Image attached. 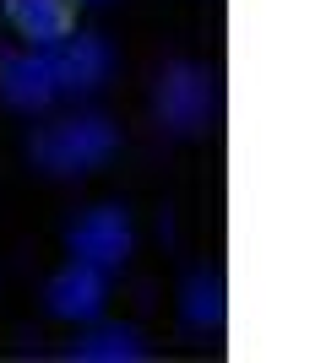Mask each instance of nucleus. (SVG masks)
<instances>
[{"instance_id": "423d86ee", "label": "nucleus", "mask_w": 326, "mask_h": 363, "mask_svg": "<svg viewBox=\"0 0 326 363\" xmlns=\"http://www.w3.org/2000/svg\"><path fill=\"white\" fill-rule=\"evenodd\" d=\"M104 298H109V272H98L87 260L60 266V272L49 277V288H44V303H49L55 320H98Z\"/></svg>"}, {"instance_id": "0eeeda50", "label": "nucleus", "mask_w": 326, "mask_h": 363, "mask_svg": "<svg viewBox=\"0 0 326 363\" xmlns=\"http://www.w3.org/2000/svg\"><path fill=\"white\" fill-rule=\"evenodd\" d=\"M6 22L28 49H55L77 33V0H6Z\"/></svg>"}, {"instance_id": "f257e3e1", "label": "nucleus", "mask_w": 326, "mask_h": 363, "mask_svg": "<svg viewBox=\"0 0 326 363\" xmlns=\"http://www.w3.org/2000/svg\"><path fill=\"white\" fill-rule=\"evenodd\" d=\"M114 147H120V130L104 114H77V120L49 125L44 136H33V163L55 179H82V174L104 168Z\"/></svg>"}, {"instance_id": "39448f33", "label": "nucleus", "mask_w": 326, "mask_h": 363, "mask_svg": "<svg viewBox=\"0 0 326 363\" xmlns=\"http://www.w3.org/2000/svg\"><path fill=\"white\" fill-rule=\"evenodd\" d=\"M49 55H55V82H60V92H71V98L98 92L109 82V71H114V49H109V38H98V33H71V38L55 44Z\"/></svg>"}, {"instance_id": "7ed1b4c3", "label": "nucleus", "mask_w": 326, "mask_h": 363, "mask_svg": "<svg viewBox=\"0 0 326 363\" xmlns=\"http://www.w3.org/2000/svg\"><path fill=\"white\" fill-rule=\"evenodd\" d=\"M60 98V82H55V55L49 49H11L0 55V104L16 108V114H38Z\"/></svg>"}, {"instance_id": "1a4fd4ad", "label": "nucleus", "mask_w": 326, "mask_h": 363, "mask_svg": "<svg viewBox=\"0 0 326 363\" xmlns=\"http://www.w3.org/2000/svg\"><path fill=\"white\" fill-rule=\"evenodd\" d=\"M217 320H223V282L217 277H190L185 282V325L207 331Z\"/></svg>"}, {"instance_id": "20e7f679", "label": "nucleus", "mask_w": 326, "mask_h": 363, "mask_svg": "<svg viewBox=\"0 0 326 363\" xmlns=\"http://www.w3.org/2000/svg\"><path fill=\"white\" fill-rule=\"evenodd\" d=\"M65 250H71V260H87L98 272H120L131 260V217L120 206H93L87 217L71 223Z\"/></svg>"}, {"instance_id": "6e6552de", "label": "nucleus", "mask_w": 326, "mask_h": 363, "mask_svg": "<svg viewBox=\"0 0 326 363\" xmlns=\"http://www.w3.org/2000/svg\"><path fill=\"white\" fill-rule=\"evenodd\" d=\"M71 358H82V363H141V358H147V342H141L131 325H109V331L77 342Z\"/></svg>"}, {"instance_id": "f03ea898", "label": "nucleus", "mask_w": 326, "mask_h": 363, "mask_svg": "<svg viewBox=\"0 0 326 363\" xmlns=\"http://www.w3.org/2000/svg\"><path fill=\"white\" fill-rule=\"evenodd\" d=\"M153 108H158V125H169L174 136H196L207 125V114H212V76H207L202 65H190V60L163 65Z\"/></svg>"}]
</instances>
